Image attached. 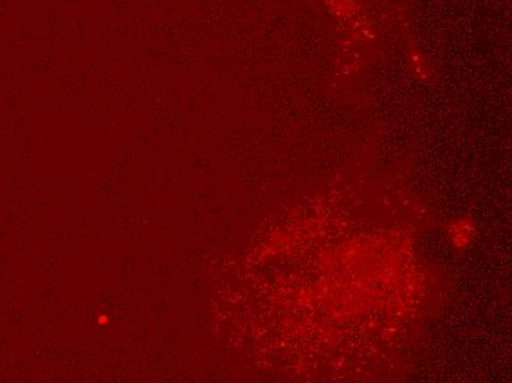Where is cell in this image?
<instances>
[{
    "label": "cell",
    "instance_id": "1",
    "mask_svg": "<svg viewBox=\"0 0 512 383\" xmlns=\"http://www.w3.org/2000/svg\"><path fill=\"white\" fill-rule=\"evenodd\" d=\"M452 245L457 249H465L471 244L474 238V224L473 221L461 219L455 221L449 230Z\"/></svg>",
    "mask_w": 512,
    "mask_h": 383
}]
</instances>
